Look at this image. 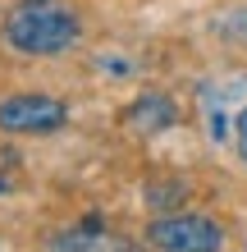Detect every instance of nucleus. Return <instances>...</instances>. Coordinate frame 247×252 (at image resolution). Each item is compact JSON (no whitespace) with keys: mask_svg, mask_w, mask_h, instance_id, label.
Listing matches in <instances>:
<instances>
[{"mask_svg":"<svg viewBox=\"0 0 247 252\" xmlns=\"http://www.w3.org/2000/svg\"><path fill=\"white\" fill-rule=\"evenodd\" d=\"M124 120L137 133H165L169 124H179V106H174L165 92H147V96H137L133 106H128Z\"/></svg>","mask_w":247,"mask_h":252,"instance_id":"5","label":"nucleus"},{"mask_svg":"<svg viewBox=\"0 0 247 252\" xmlns=\"http://www.w3.org/2000/svg\"><path fill=\"white\" fill-rule=\"evenodd\" d=\"M5 188H9V184H5V179H0V192H5Z\"/></svg>","mask_w":247,"mask_h":252,"instance_id":"7","label":"nucleus"},{"mask_svg":"<svg viewBox=\"0 0 247 252\" xmlns=\"http://www.w3.org/2000/svg\"><path fill=\"white\" fill-rule=\"evenodd\" d=\"M64 120H69V106L46 92H19L0 101V128L5 133H55L64 128Z\"/></svg>","mask_w":247,"mask_h":252,"instance_id":"3","label":"nucleus"},{"mask_svg":"<svg viewBox=\"0 0 247 252\" xmlns=\"http://www.w3.org/2000/svg\"><path fill=\"white\" fill-rule=\"evenodd\" d=\"M82 37V19L64 0H19L5 14V41L23 55H60Z\"/></svg>","mask_w":247,"mask_h":252,"instance_id":"1","label":"nucleus"},{"mask_svg":"<svg viewBox=\"0 0 247 252\" xmlns=\"http://www.w3.org/2000/svg\"><path fill=\"white\" fill-rule=\"evenodd\" d=\"M234 142H238V156L247 160V110H243L238 120H234Z\"/></svg>","mask_w":247,"mask_h":252,"instance_id":"6","label":"nucleus"},{"mask_svg":"<svg viewBox=\"0 0 247 252\" xmlns=\"http://www.w3.org/2000/svg\"><path fill=\"white\" fill-rule=\"evenodd\" d=\"M51 252H133L128 239H114V234L101 229V220H87L78 229H64L51 239Z\"/></svg>","mask_w":247,"mask_h":252,"instance_id":"4","label":"nucleus"},{"mask_svg":"<svg viewBox=\"0 0 247 252\" xmlns=\"http://www.w3.org/2000/svg\"><path fill=\"white\" fill-rule=\"evenodd\" d=\"M147 239L161 248V252H220L224 248V229L215 225L211 216L179 211V216L151 220V225H147Z\"/></svg>","mask_w":247,"mask_h":252,"instance_id":"2","label":"nucleus"}]
</instances>
